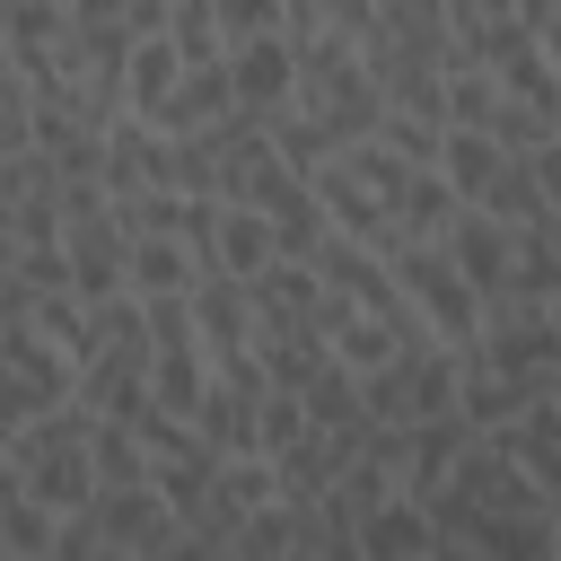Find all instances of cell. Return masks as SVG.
Here are the masks:
<instances>
[{"mask_svg": "<svg viewBox=\"0 0 561 561\" xmlns=\"http://www.w3.org/2000/svg\"><path fill=\"white\" fill-rule=\"evenodd\" d=\"M456 359L482 368V377H508V386H543V394H552V368H561V316H552V307H526V298H491L473 351H456Z\"/></svg>", "mask_w": 561, "mask_h": 561, "instance_id": "cell-1", "label": "cell"}, {"mask_svg": "<svg viewBox=\"0 0 561 561\" xmlns=\"http://www.w3.org/2000/svg\"><path fill=\"white\" fill-rule=\"evenodd\" d=\"M456 351L447 342H430V351H403V359H386L377 377H359V403H368V421H386V430H430V421H447L456 412Z\"/></svg>", "mask_w": 561, "mask_h": 561, "instance_id": "cell-2", "label": "cell"}, {"mask_svg": "<svg viewBox=\"0 0 561 561\" xmlns=\"http://www.w3.org/2000/svg\"><path fill=\"white\" fill-rule=\"evenodd\" d=\"M386 272H394V289L412 298V316H421L447 351H473V333H482V298H473L465 272L447 263V245H403V254H386Z\"/></svg>", "mask_w": 561, "mask_h": 561, "instance_id": "cell-3", "label": "cell"}, {"mask_svg": "<svg viewBox=\"0 0 561 561\" xmlns=\"http://www.w3.org/2000/svg\"><path fill=\"white\" fill-rule=\"evenodd\" d=\"M447 491H465L473 517H543V508H552V500L535 491V473H526L508 447H473V456L447 473Z\"/></svg>", "mask_w": 561, "mask_h": 561, "instance_id": "cell-4", "label": "cell"}, {"mask_svg": "<svg viewBox=\"0 0 561 561\" xmlns=\"http://www.w3.org/2000/svg\"><path fill=\"white\" fill-rule=\"evenodd\" d=\"M447 263L465 272V289L491 307V298H508L517 289V228H500L491 210H465L456 219V237H447Z\"/></svg>", "mask_w": 561, "mask_h": 561, "instance_id": "cell-5", "label": "cell"}, {"mask_svg": "<svg viewBox=\"0 0 561 561\" xmlns=\"http://www.w3.org/2000/svg\"><path fill=\"white\" fill-rule=\"evenodd\" d=\"M228 88H237V114H289L298 105V53L289 35H263V44H237L228 53Z\"/></svg>", "mask_w": 561, "mask_h": 561, "instance_id": "cell-6", "label": "cell"}, {"mask_svg": "<svg viewBox=\"0 0 561 561\" xmlns=\"http://www.w3.org/2000/svg\"><path fill=\"white\" fill-rule=\"evenodd\" d=\"M193 342H202V359L254 351V289L202 263V280H193Z\"/></svg>", "mask_w": 561, "mask_h": 561, "instance_id": "cell-7", "label": "cell"}, {"mask_svg": "<svg viewBox=\"0 0 561 561\" xmlns=\"http://www.w3.org/2000/svg\"><path fill=\"white\" fill-rule=\"evenodd\" d=\"M105 193H114V202H131V193H175V140L149 131V123L105 131Z\"/></svg>", "mask_w": 561, "mask_h": 561, "instance_id": "cell-8", "label": "cell"}, {"mask_svg": "<svg viewBox=\"0 0 561 561\" xmlns=\"http://www.w3.org/2000/svg\"><path fill=\"white\" fill-rule=\"evenodd\" d=\"M96 535H105V552H131V561H149L167 535H175V508L140 482V491H96Z\"/></svg>", "mask_w": 561, "mask_h": 561, "instance_id": "cell-9", "label": "cell"}, {"mask_svg": "<svg viewBox=\"0 0 561 561\" xmlns=\"http://www.w3.org/2000/svg\"><path fill=\"white\" fill-rule=\"evenodd\" d=\"M237 114V88H228V61H202V70H184L175 79V96H167V114H158V131L167 140H202V131H219Z\"/></svg>", "mask_w": 561, "mask_h": 561, "instance_id": "cell-10", "label": "cell"}, {"mask_svg": "<svg viewBox=\"0 0 561 561\" xmlns=\"http://www.w3.org/2000/svg\"><path fill=\"white\" fill-rule=\"evenodd\" d=\"M254 289V333L263 324H324V280H316V263H272L263 280H245Z\"/></svg>", "mask_w": 561, "mask_h": 561, "instance_id": "cell-11", "label": "cell"}, {"mask_svg": "<svg viewBox=\"0 0 561 561\" xmlns=\"http://www.w3.org/2000/svg\"><path fill=\"white\" fill-rule=\"evenodd\" d=\"M500 167H508V149H500L491 131H447V140H438V175H447V193H456L465 210H482V193L500 184Z\"/></svg>", "mask_w": 561, "mask_h": 561, "instance_id": "cell-12", "label": "cell"}, {"mask_svg": "<svg viewBox=\"0 0 561 561\" xmlns=\"http://www.w3.org/2000/svg\"><path fill=\"white\" fill-rule=\"evenodd\" d=\"M193 280H202V254L184 237H140L131 245V298L140 307L149 298H193Z\"/></svg>", "mask_w": 561, "mask_h": 561, "instance_id": "cell-13", "label": "cell"}, {"mask_svg": "<svg viewBox=\"0 0 561 561\" xmlns=\"http://www.w3.org/2000/svg\"><path fill=\"white\" fill-rule=\"evenodd\" d=\"M473 447H482V438H473V430H465L456 412H447V421H430V430H412V465H403V500H421V491H438V482H447V473H456V465H465Z\"/></svg>", "mask_w": 561, "mask_h": 561, "instance_id": "cell-14", "label": "cell"}, {"mask_svg": "<svg viewBox=\"0 0 561 561\" xmlns=\"http://www.w3.org/2000/svg\"><path fill=\"white\" fill-rule=\"evenodd\" d=\"M202 394H210V359H202V342H184V351H149V403H158V412L193 421Z\"/></svg>", "mask_w": 561, "mask_h": 561, "instance_id": "cell-15", "label": "cell"}, {"mask_svg": "<svg viewBox=\"0 0 561 561\" xmlns=\"http://www.w3.org/2000/svg\"><path fill=\"white\" fill-rule=\"evenodd\" d=\"M26 491H35V508H53V517H88V508H96V465H88V447L44 456V465L26 473Z\"/></svg>", "mask_w": 561, "mask_h": 561, "instance_id": "cell-16", "label": "cell"}, {"mask_svg": "<svg viewBox=\"0 0 561 561\" xmlns=\"http://www.w3.org/2000/svg\"><path fill=\"white\" fill-rule=\"evenodd\" d=\"M430 517L412 508V500H386L368 526H359V561H430Z\"/></svg>", "mask_w": 561, "mask_h": 561, "instance_id": "cell-17", "label": "cell"}, {"mask_svg": "<svg viewBox=\"0 0 561 561\" xmlns=\"http://www.w3.org/2000/svg\"><path fill=\"white\" fill-rule=\"evenodd\" d=\"M500 447L535 473V491H543V500H561V403H535V412H526Z\"/></svg>", "mask_w": 561, "mask_h": 561, "instance_id": "cell-18", "label": "cell"}, {"mask_svg": "<svg viewBox=\"0 0 561 561\" xmlns=\"http://www.w3.org/2000/svg\"><path fill=\"white\" fill-rule=\"evenodd\" d=\"M491 79H500V96H508V105H526V114H543V123L561 131V70L543 61V44H526V53H508V61L491 70Z\"/></svg>", "mask_w": 561, "mask_h": 561, "instance_id": "cell-19", "label": "cell"}, {"mask_svg": "<svg viewBox=\"0 0 561 561\" xmlns=\"http://www.w3.org/2000/svg\"><path fill=\"white\" fill-rule=\"evenodd\" d=\"M88 438H96V421H88L79 403H61V412H44V421H26V430L9 438V465L35 473L44 456H70V447H88Z\"/></svg>", "mask_w": 561, "mask_h": 561, "instance_id": "cell-20", "label": "cell"}, {"mask_svg": "<svg viewBox=\"0 0 561 561\" xmlns=\"http://www.w3.org/2000/svg\"><path fill=\"white\" fill-rule=\"evenodd\" d=\"M53 535H61V517H53V508H35V491H26V482H9V491H0V552H9V561H44V552H53Z\"/></svg>", "mask_w": 561, "mask_h": 561, "instance_id": "cell-21", "label": "cell"}, {"mask_svg": "<svg viewBox=\"0 0 561 561\" xmlns=\"http://www.w3.org/2000/svg\"><path fill=\"white\" fill-rule=\"evenodd\" d=\"M482 210H491L500 228H517V237H526V228H552L543 184H535V158H508V167H500V184L482 193Z\"/></svg>", "mask_w": 561, "mask_h": 561, "instance_id": "cell-22", "label": "cell"}, {"mask_svg": "<svg viewBox=\"0 0 561 561\" xmlns=\"http://www.w3.org/2000/svg\"><path fill=\"white\" fill-rule=\"evenodd\" d=\"M473 552H482V561H561L552 517H482V526H473Z\"/></svg>", "mask_w": 561, "mask_h": 561, "instance_id": "cell-23", "label": "cell"}, {"mask_svg": "<svg viewBox=\"0 0 561 561\" xmlns=\"http://www.w3.org/2000/svg\"><path fill=\"white\" fill-rule=\"evenodd\" d=\"M88 465H96V491H140V482H149V447H140L123 421H96Z\"/></svg>", "mask_w": 561, "mask_h": 561, "instance_id": "cell-24", "label": "cell"}, {"mask_svg": "<svg viewBox=\"0 0 561 561\" xmlns=\"http://www.w3.org/2000/svg\"><path fill=\"white\" fill-rule=\"evenodd\" d=\"M114 228L140 245V237H184V193H131L114 202Z\"/></svg>", "mask_w": 561, "mask_h": 561, "instance_id": "cell-25", "label": "cell"}, {"mask_svg": "<svg viewBox=\"0 0 561 561\" xmlns=\"http://www.w3.org/2000/svg\"><path fill=\"white\" fill-rule=\"evenodd\" d=\"M254 438H263V465H280L289 447H307V438H316V430H307V403H298V394H263Z\"/></svg>", "mask_w": 561, "mask_h": 561, "instance_id": "cell-26", "label": "cell"}, {"mask_svg": "<svg viewBox=\"0 0 561 561\" xmlns=\"http://www.w3.org/2000/svg\"><path fill=\"white\" fill-rule=\"evenodd\" d=\"M149 351H184L193 342V298H149Z\"/></svg>", "mask_w": 561, "mask_h": 561, "instance_id": "cell-27", "label": "cell"}, {"mask_svg": "<svg viewBox=\"0 0 561 561\" xmlns=\"http://www.w3.org/2000/svg\"><path fill=\"white\" fill-rule=\"evenodd\" d=\"M535 184H543V210H552V228H561V140L535 158Z\"/></svg>", "mask_w": 561, "mask_h": 561, "instance_id": "cell-28", "label": "cell"}, {"mask_svg": "<svg viewBox=\"0 0 561 561\" xmlns=\"http://www.w3.org/2000/svg\"><path fill=\"white\" fill-rule=\"evenodd\" d=\"M526 18H535V44H543V61L561 70V9H526Z\"/></svg>", "mask_w": 561, "mask_h": 561, "instance_id": "cell-29", "label": "cell"}, {"mask_svg": "<svg viewBox=\"0 0 561 561\" xmlns=\"http://www.w3.org/2000/svg\"><path fill=\"white\" fill-rule=\"evenodd\" d=\"M430 561H482L473 543H430Z\"/></svg>", "mask_w": 561, "mask_h": 561, "instance_id": "cell-30", "label": "cell"}, {"mask_svg": "<svg viewBox=\"0 0 561 561\" xmlns=\"http://www.w3.org/2000/svg\"><path fill=\"white\" fill-rule=\"evenodd\" d=\"M9 272H18V237L0 228V280H9Z\"/></svg>", "mask_w": 561, "mask_h": 561, "instance_id": "cell-31", "label": "cell"}, {"mask_svg": "<svg viewBox=\"0 0 561 561\" xmlns=\"http://www.w3.org/2000/svg\"><path fill=\"white\" fill-rule=\"evenodd\" d=\"M543 517H552V543H561V500H552V508H543Z\"/></svg>", "mask_w": 561, "mask_h": 561, "instance_id": "cell-32", "label": "cell"}, {"mask_svg": "<svg viewBox=\"0 0 561 561\" xmlns=\"http://www.w3.org/2000/svg\"><path fill=\"white\" fill-rule=\"evenodd\" d=\"M289 561H316V552H289Z\"/></svg>", "mask_w": 561, "mask_h": 561, "instance_id": "cell-33", "label": "cell"}, {"mask_svg": "<svg viewBox=\"0 0 561 561\" xmlns=\"http://www.w3.org/2000/svg\"><path fill=\"white\" fill-rule=\"evenodd\" d=\"M105 561H131V552H105Z\"/></svg>", "mask_w": 561, "mask_h": 561, "instance_id": "cell-34", "label": "cell"}]
</instances>
